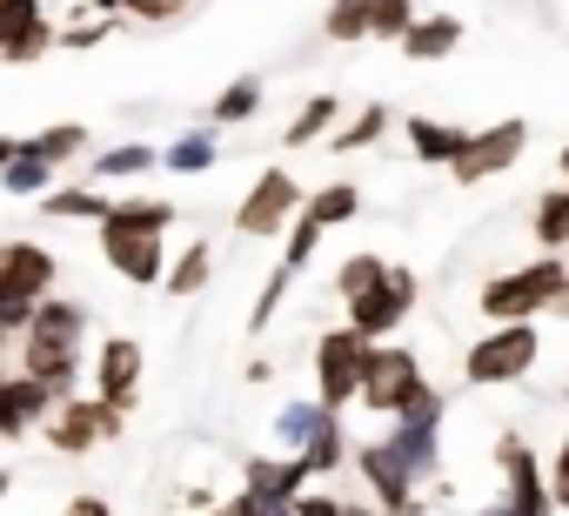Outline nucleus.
<instances>
[{"instance_id": "f257e3e1", "label": "nucleus", "mask_w": 569, "mask_h": 516, "mask_svg": "<svg viewBox=\"0 0 569 516\" xmlns=\"http://www.w3.org/2000/svg\"><path fill=\"white\" fill-rule=\"evenodd\" d=\"M54 289H61V255L48 241H34V235H8V241H0V329L21 336L34 302L54 296Z\"/></svg>"}, {"instance_id": "f03ea898", "label": "nucleus", "mask_w": 569, "mask_h": 516, "mask_svg": "<svg viewBox=\"0 0 569 516\" xmlns=\"http://www.w3.org/2000/svg\"><path fill=\"white\" fill-rule=\"evenodd\" d=\"M536 363H542V329L536 322H489L462 356V383L469 389H509V383H529Z\"/></svg>"}, {"instance_id": "7ed1b4c3", "label": "nucleus", "mask_w": 569, "mask_h": 516, "mask_svg": "<svg viewBox=\"0 0 569 516\" xmlns=\"http://www.w3.org/2000/svg\"><path fill=\"white\" fill-rule=\"evenodd\" d=\"M562 276H569L562 255H536V262H516V269L489 276L476 309H482V322H542V309H549Z\"/></svg>"}, {"instance_id": "20e7f679", "label": "nucleus", "mask_w": 569, "mask_h": 516, "mask_svg": "<svg viewBox=\"0 0 569 516\" xmlns=\"http://www.w3.org/2000/svg\"><path fill=\"white\" fill-rule=\"evenodd\" d=\"M442 416H449V396H442L436 383H422V396H416L402 416H389V429H382V443L402 456V469H409L422 489L442 476Z\"/></svg>"}, {"instance_id": "39448f33", "label": "nucleus", "mask_w": 569, "mask_h": 516, "mask_svg": "<svg viewBox=\"0 0 569 516\" xmlns=\"http://www.w3.org/2000/svg\"><path fill=\"white\" fill-rule=\"evenodd\" d=\"M422 383H429V369H422V356L416 349H402V343H369V363H362V389H356V409H369V416H402L416 396H422Z\"/></svg>"}, {"instance_id": "423d86ee", "label": "nucleus", "mask_w": 569, "mask_h": 516, "mask_svg": "<svg viewBox=\"0 0 569 516\" xmlns=\"http://www.w3.org/2000/svg\"><path fill=\"white\" fill-rule=\"evenodd\" d=\"M496 469H502V503H489V509H476V516H556L542 456L529 449L522 429H502V436H496Z\"/></svg>"}, {"instance_id": "0eeeda50", "label": "nucleus", "mask_w": 569, "mask_h": 516, "mask_svg": "<svg viewBox=\"0 0 569 516\" xmlns=\"http://www.w3.org/2000/svg\"><path fill=\"white\" fill-rule=\"evenodd\" d=\"M522 155H529V121H522V115H502V121H489V128H469L462 155L449 161V181H456V188H482V181L509 175Z\"/></svg>"}, {"instance_id": "6e6552de", "label": "nucleus", "mask_w": 569, "mask_h": 516, "mask_svg": "<svg viewBox=\"0 0 569 516\" xmlns=\"http://www.w3.org/2000/svg\"><path fill=\"white\" fill-rule=\"evenodd\" d=\"M302 195H309V188L296 181V168H281V161L261 168L254 188H248L241 208H234V235H241V241H274L281 228L302 215Z\"/></svg>"}, {"instance_id": "1a4fd4ad", "label": "nucleus", "mask_w": 569, "mask_h": 516, "mask_svg": "<svg viewBox=\"0 0 569 516\" xmlns=\"http://www.w3.org/2000/svg\"><path fill=\"white\" fill-rule=\"evenodd\" d=\"M416 302H422V282H416V269H402V262H389L382 269V282L369 289V296H356V302H342L349 316V329L362 336V343H389L409 316H416Z\"/></svg>"}, {"instance_id": "9d476101", "label": "nucleus", "mask_w": 569, "mask_h": 516, "mask_svg": "<svg viewBox=\"0 0 569 516\" xmlns=\"http://www.w3.org/2000/svg\"><path fill=\"white\" fill-rule=\"evenodd\" d=\"M121 429H128V416H121L114 403H101V396H68V403L41 423V436H48L54 456H88V449H101V443H121Z\"/></svg>"}, {"instance_id": "9b49d317", "label": "nucleus", "mask_w": 569, "mask_h": 516, "mask_svg": "<svg viewBox=\"0 0 569 516\" xmlns=\"http://www.w3.org/2000/svg\"><path fill=\"white\" fill-rule=\"evenodd\" d=\"M94 241H101V262H108L128 289H161V276H168V235L94 221Z\"/></svg>"}, {"instance_id": "f8f14e48", "label": "nucleus", "mask_w": 569, "mask_h": 516, "mask_svg": "<svg viewBox=\"0 0 569 516\" xmlns=\"http://www.w3.org/2000/svg\"><path fill=\"white\" fill-rule=\"evenodd\" d=\"M362 363H369V343L349 322L322 329V343H316V403L342 416L356 403V389H362Z\"/></svg>"}, {"instance_id": "ddd939ff", "label": "nucleus", "mask_w": 569, "mask_h": 516, "mask_svg": "<svg viewBox=\"0 0 569 516\" xmlns=\"http://www.w3.org/2000/svg\"><path fill=\"white\" fill-rule=\"evenodd\" d=\"M349 463H356V476L369 483V496H376V509H382V516L422 509V483L402 469V456H396L382 436H369V443H349Z\"/></svg>"}, {"instance_id": "4468645a", "label": "nucleus", "mask_w": 569, "mask_h": 516, "mask_svg": "<svg viewBox=\"0 0 569 516\" xmlns=\"http://www.w3.org/2000/svg\"><path fill=\"white\" fill-rule=\"evenodd\" d=\"M141 369H148V349H141L134 336H108V343L94 349V369H88V376H94V396L128 416V409L141 403Z\"/></svg>"}, {"instance_id": "2eb2a0df", "label": "nucleus", "mask_w": 569, "mask_h": 516, "mask_svg": "<svg viewBox=\"0 0 569 516\" xmlns=\"http://www.w3.org/2000/svg\"><path fill=\"white\" fill-rule=\"evenodd\" d=\"M54 48V14L41 0H0V68H28Z\"/></svg>"}, {"instance_id": "dca6fc26", "label": "nucleus", "mask_w": 569, "mask_h": 516, "mask_svg": "<svg viewBox=\"0 0 569 516\" xmlns=\"http://www.w3.org/2000/svg\"><path fill=\"white\" fill-rule=\"evenodd\" d=\"M88 322H94V309L81 302V296H41L34 302V316H28V329L21 336H34V343H54V349H81L88 343Z\"/></svg>"}, {"instance_id": "f3484780", "label": "nucleus", "mask_w": 569, "mask_h": 516, "mask_svg": "<svg viewBox=\"0 0 569 516\" xmlns=\"http://www.w3.org/2000/svg\"><path fill=\"white\" fill-rule=\"evenodd\" d=\"M14 343H21V363H14V369H21V376H34V383H48L61 403H68V396H74V383L88 376L81 349H54V343H34V336H14Z\"/></svg>"}, {"instance_id": "a211bd4d", "label": "nucleus", "mask_w": 569, "mask_h": 516, "mask_svg": "<svg viewBox=\"0 0 569 516\" xmlns=\"http://www.w3.org/2000/svg\"><path fill=\"white\" fill-rule=\"evenodd\" d=\"M241 489L268 496V503H296L309 489V463L302 456H248L241 463Z\"/></svg>"}, {"instance_id": "6ab92c4d", "label": "nucleus", "mask_w": 569, "mask_h": 516, "mask_svg": "<svg viewBox=\"0 0 569 516\" xmlns=\"http://www.w3.org/2000/svg\"><path fill=\"white\" fill-rule=\"evenodd\" d=\"M208 282H214V241H208V235H194L181 255H168L161 296H168V302H201V296H208Z\"/></svg>"}, {"instance_id": "aec40b11", "label": "nucleus", "mask_w": 569, "mask_h": 516, "mask_svg": "<svg viewBox=\"0 0 569 516\" xmlns=\"http://www.w3.org/2000/svg\"><path fill=\"white\" fill-rule=\"evenodd\" d=\"M462 34H469V28H462V14H416V21H409V34H402L396 48H402L409 61H422V68H429V61H449V54L462 48Z\"/></svg>"}, {"instance_id": "412c9836", "label": "nucleus", "mask_w": 569, "mask_h": 516, "mask_svg": "<svg viewBox=\"0 0 569 516\" xmlns=\"http://www.w3.org/2000/svg\"><path fill=\"white\" fill-rule=\"evenodd\" d=\"M261 101H268V81H261V75H234V81L208 101L201 128H214V135H221V128H248V121L261 115Z\"/></svg>"}, {"instance_id": "4be33fe9", "label": "nucleus", "mask_w": 569, "mask_h": 516, "mask_svg": "<svg viewBox=\"0 0 569 516\" xmlns=\"http://www.w3.org/2000/svg\"><path fill=\"white\" fill-rule=\"evenodd\" d=\"M154 161H161V148H154V141H114V148L88 155V181H94V188L141 181V175H154Z\"/></svg>"}, {"instance_id": "5701e85b", "label": "nucleus", "mask_w": 569, "mask_h": 516, "mask_svg": "<svg viewBox=\"0 0 569 516\" xmlns=\"http://www.w3.org/2000/svg\"><path fill=\"white\" fill-rule=\"evenodd\" d=\"M389 128H396V108H389V101H362V108L342 115V128L329 135V155H369V148H382Z\"/></svg>"}, {"instance_id": "b1692460", "label": "nucleus", "mask_w": 569, "mask_h": 516, "mask_svg": "<svg viewBox=\"0 0 569 516\" xmlns=\"http://www.w3.org/2000/svg\"><path fill=\"white\" fill-rule=\"evenodd\" d=\"M402 135H409V155H416V161H429V168H449V161L462 155V141H469V128L436 121V115H409V121H402Z\"/></svg>"}, {"instance_id": "393cba45", "label": "nucleus", "mask_w": 569, "mask_h": 516, "mask_svg": "<svg viewBox=\"0 0 569 516\" xmlns=\"http://www.w3.org/2000/svg\"><path fill=\"white\" fill-rule=\"evenodd\" d=\"M336 128H342V101H336V95H309V101L289 115V128H281V148H289V155H302V148L329 141Z\"/></svg>"}, {"instance_id": "a878e982", "label": "nucleus", "mask_w": 569, "mask_h": 516, "mask_svg": "<svg viewBox=\"0 0 569 516\" xmlns=\"http://www.w3.org/2000/svg\"><path fill=\"white\" fill-rule=\"evenodd\" d=\"M154 168H168V175H214V168H221V135H214V128H181V135L161 148Z\"/></svg>"}, {"instance_id": "bb28decb", "label": "nucleus", "mask_w": 569, "mask_h": 516, "mask_svg": "<svg viewBox=\"0 0 569 516\" xmlns=\"http://www.w3.org/2000/svg\"><path fill=\"white\" fill-rule=\"evenodd\" d=\"M108 208H114V195L94 188V181H54L41 195V215H54V221H101Z\"/></svg>"}, {"instance_id": "cd10ccee", "label": "nucleus", "mask_w": 569, "mask_h": 516, "mask_svg": "<svg viewBox=\"0 0 569 516\" xmlns=\"http://www.w3.org/2000/svg\"><path fill=\"white\" fill-rule=\"evenodd\" d=\"M302 215L329 235V228H342V221H356V215H362V188H356V181H322V188H309V195H302Z\"/></svg>"}, {"instance_id": "c85d7f7f", "label": "nucleus", "mask_w": 569, "mask_h": 516, "mask_svg": "<svg viewBox=\"0 0 569 516\" xmlns=\"http://www.w3.org/2000/svg\"><path fill=\"white\" fill-rule=\"evenodd\" d=\"M28 141V155H41L48 168H68V161H81L88 148H94V135L81 128V121H48L41 135H21Z\"/></svg>"}, {"instance_id": "c756f323", "label": "nucleus", "mask_w": 569, "mask_h": 516, "mask_svg": "<svg viewBox=\"0 0 569 516\" xmlns=\"http://www.w3.org/2000/svg\"><path fill=\"white\" fill-rule=\"evenodd\" d=\"M316 423H322V403L316 396H289V403H281L274 409V443H281V456H302L309 449V436H316Z\"/></svg>"}, {"instance_id": "7c9ffc66", "label": "nucleus", "mask_w": 569, "mask_h": 516, "mask_svg": "<svg viewBox=\"0 0 569 516\" xmlns=\"http://www.w3.org/2000/svg\"><path fill=\"white\" fill-rule=\"evenodd\" d=\"M101 221H114V228H154V235H168V228L181 221V208H174V201H161V195H114V208H108Z\"/></svg>"}, {"instance_id": "2f4dec72", "label": "nucleus", "mask_w": 569, "mask_h": 516, "mask_svg": "<svg viewBox=\"0 0 569 516\" xmlns=\"http://www.w3.org/2000/svg\"><path fill=\"white\" fill-rule=\"evenodd\" d=\"M529 228H536L542 255H569V188H562V181L536 195V215H529Z\"/></svg>"}, {"instance_id": "473e14b6", "label": "nucleus", "mask_w": 569, "mask_h": 516, "mask_svg": "<svg viewBox=\"0 0 569 516\" xmlns=\"http://www.w3.org/2000/svg\"><path fill=\"white\" fill-rule=\"evenodd\" d=\"M302 463H309V476H336V469L349 463V436H342V416H336V409H322V423H316Z\"/></svg>"}, {"instance_id": "72a5a7b5", "label": "nucleus", "mask_w": 569, "mask_h": 516, "mask_svg": "<svg viewBox=\"0 0 569 516\" xmlns=\"http://www.w3.org/2000/svg\"><path fill=\"white\" fill-rule=\"evenodd\" d=\"M54 181H61V168H48L41 155H28V141H21V155H14L8 168H0V188H8V195H28V201H41Z\"/></svg>"}, {"instance_id": "f704fd0d", "label": "nucleus", "mask_w": 569, "mask_h": 516, "mask_svg": "<svg viewBox=\"0 0 569 516\" xmlns=\"http://www.w3.org/2000/svg\"><path fill=\"white\" fill-rule=\"evenodd\" d=\"M121 28H128L121 14H94V8H88L81 21H61V28H54V48H68V54H88V48H101V41H114Z\"/></svg>"}, {"instance_id": "c9c22d12", "label": "nucleus", "mask_w": 569, "mask_h": 516, "mask_svg": "<svg viewBox=\"0 0 569 516\" xmlns=\"http://www.w3.org/2000/svg\"><path fill=\"white\" fill-rule=\"evenodd\" d=\"M369 8H376V0H329L322 34H329L336 48H362V41H369Z\"/></svg>"}, {"instance_id": "e433bc0d", "label": "nucleus", "mask_w": 569, "mask_h": 516, "mask_svg": "<svg viewBox=\"0 0 569 516\" xmlns=\"http://www.w3.org/2000/svg\"><path fill=\"white\" fill-rule=\"evenodd\" d=\"M382 269H389V262H382L376 248H356V255H342V262H336V296H342V302L369 296V289L382 282Z\"/></svg>"}, {"instance_id": "4c0bfd02", "label": "nucleus", "mask_w": 569, "mask_h": 516, "mask_svg": "<svg viewBox=\"0 0 569 516\" xmlns=\"http://www.w3.org/2000/svg\"><path fill=\"white\" fill-rule=\"evenodd\" d=\"M8 403H14V416L34 429V423H48L54 409H61V396L48 389V383H34V376H21V369H8Z\"/></svg>"}, {"instance_id": "58836bf2", "label": "nucleus", "mask_w": 569, "mask_h": 516, "mask_svg": "<svg viewBox=\"0 0 569 516\" xmlns=\"http://www.w3.org/2000/svg\"><path fill=\"white\" fill-rule=\"evenodd\" d=\"M316 248H322V228H316L309 215H296L289 228H281V262H274V269H289V276H302V269L316 262Z\"/></svg>"}, {"instance_id": "ea45409f", "label": "nucleus", "mask_w": 569, "mask_h": 516, "mask_svg": "<svg viewBox=\"0 0 569 516\" xmlns=\"http://www.w3.org/2000/svg\"><path fill=\"white\" fill-rule=\"evenodd\" d=\"M416 14H422L416 0H376V8H369V41H389V48H396Z\"/></svg>"}, {"instance_id": "a19ab883", "label": "nucleus", "mask_w": 569, "mask_h": 516, "mask_svg": "<svg viewBox=\"0 0 569 516\" xmlns=\"http://www.w3.org/2000/svg\"><path fill=\"white\" fill-rule=\"evenodd\" d=\"M289 289H296V276H289V269H274V276L261 282V296H254V309H248V336H268V322L281 316V302H289Z\"/></svg>"}, {"instance_id": "79ce46f5", "label": "nucleus", "mask_w": 569, "mask_h": 516, "mask_svg": "<svg viewBox=\"0 0 569 516\" xmlns=\"http://www.w3.org/2000/svg\"><path fill=\"white\" fill-rule=\"evenodd\" d=\"M194 8V0H121V21H134V28H168V21H181Z\"/></svg>"}, {"instance_id": "37998d69", "label": "nucleus", "mask_w": 569, "mask_h": 516, "mask_svg": "<svg viewBox=\"0 0 569 516\" xmlns=\"http://www.w3.org/2000/svg\"><path fill=\"white\" fill-rule=\"evenodd\" d=\"M542 476H549V503H556V509H569V436L556 443V456H549V469H542Z\"/></svg>"}, {"instance_id": "c03bdc74", "label": "nucleus", "mask_w": 569, "mask_h": 516, "mask_svg": "<svg viewBox=\"0 0 569 516\" xmlns=\"http://www.w3.org/2000/svg\"><path fill=\"white\" fill-rule=\"evenodd\" d=\"M296 516H342V496H329V489H302V496H296Z\"/></svg>"}, {"instance_id": "a18cd8bd", "label": "nucleus", "mask_w": 569, "mask_h": 516, "mask_svg": "<svg viewBox=\"0 0 569 516\" xmlns=\"http://www.w3.org/2000/svg\"><path fill=\"white\" fill-rule=\"evenodd\" d=\"M54 516H114V503H108V496H94V489H88V496H68V503H61V509H54Z\"/></svg>"}, {"instance_id": "49530a36", "label": "nucleus", "mask_w": 569, "mask_h": 516, "mask_svg": "<svg viewBox=\"0 0 569 516\" xmlns=\"http://www.w3.org/2000/svg\"><path fill=\"white\" fill-rule=\"evenodd\" d=\"M28 436V423L14 416V403H8V376H0V443H21Z\"/></svg>"}, {"instance_id": "de8ad7c7", "label": "nucleus", "mask_w": 569, "mask_h": 516, "mask_svg": "<svg viewBox=\"0 0 569 516\" xmlns=\"http://www.w3.org/2000/svg\"><path fill=\"white\" fill-rule=\"evenodd\" d=\"M208 516H254V496H248V489H234V496L208 503Z\"/></svg>"}, {"instance_id": "09e8293b", "label": "nucleus", "mask_w": 569, "mask_h": 516, "mask_svg": "<svg viewBox=\"0 0 569 516\" xmlns=\"http://www.w3.org/2000/svg\"><path fill=\"white\" fill-rule=\"evenodd\" d=\"M542 322H562V329H569V276L556 282V296H549V309H542Z\"/></svg>"}, {"instance_id": "8fccbe9b", "label": "nucleus", "mask_w": 569, "mask_h": 516, "mask_svg": "<svg viewBox=\"0 0 569 516\" xmlns=\"http://www.w3.org/2000/svg\"><path fill=\"white\" fill-rule=\"evenodd\" d=\"M254 516H296V503H268V496H254Z\"/></svg>"}, {"instance_id": "3c124183", "label": "nucleus", "mask_w": 569, "mask_h": 516, "mask_svg": "<svg viewBox=\"0 0 569 516\" xmlns=\"http://www.w3.org/2000/svg\"><path fill=\"white\" fill-rule=\"evenodd\" d=\"M14 155H21V135H0V168H8Z\"/></svg>"}, {"instance_id": "603ef678", "label": "nucleus", "mask_w": 569, "mask_h": 516, "mask_svg": "<svg viewBox=\"0 0 569 516\" xmlns=\"http://www.w3.org/2000/svg\"><path fill=\"white\" fill-rule=\"evenodd\" d=\"M342 516H382L376 503H342Z\"/></svg>"}, {"instance_id": "864d4df0", "label": "nucleus", "mask_w": 569, "mask_h": 516, "mask_svg": "<svg viewBox=\"0 0 569 516\" xmlns=\"http://www.w3.org/2000/svg\"><path fill=\"white\" fill-rule=\"evenodd\" d=\"M81 8H94V14H121V0H81Z\"/></svg>"}, {"instance_id": "5fc2aeb1", "label": "nucleus", "mask_w": 569, "mask_h": 516, "mask_svg": "<svg viewBox=\"0 0 569 516\" xmlns=\"http://www.w3.org/2000/svg\"><path fill=\"white\" fill-rule=\"evenodd\" d=\"M556 168H562V188H569V141H562V155H556Z\"/></svg>"}, {"instance_id": "6e6d98bb", "label": "nucleus", "mask_w": 569, "mask_h": 516, "mask_svg": "<svg viewBox=\"0 0 569 516\" xmlns=\"http://www.w3.org/2000/svg\"><path fill=\"white\" fill-rule=\"evenodd\" d=\"M8 343H14V336H8V329H0V363H8Z\"/></svg>"}, {"instance_id": "4d7b16f0", "label": "nucleus", "mask_w": 569, "mask_h": 516, "mask_svg": "<svg viewBox=\"0 0 569 516\" xmlns=\"http://www.w3.org/2000/svg\"><path fill=\"white\" fill-rule=\"evenodd\" d=\"M8 483H14V476H8V469H0V503H8Z\"/></svg>"}, {"instance_id": "13d9d810", "label": "nucleus", "mask_w": 569, "mask_h": 516, "mask_svg": "<svg viewBox=\"0 0 569 516\" xmlns=\"http://www.w3.org/2000/svg\"><path fill=\"white\" fill-rule=\"evenodd\" d=\"M402 516H422V509H402Z\"/></svg>"}, {"instance_id": "bf43d9fd", "label": "nucleus", "mask_w": 569, "mask_h": 516, "mask_svg": "<svg viewBox=\"0 0 569 516\" xmlns=\"http://www.w3.org/2000/svg\"><path fill=\"white\" fill-rule=\"evenodd\" d=\"M0 376H8V363H0Z\"/></svg>"}, {"instance_id": "052dcab7", "label": "nucleus", "mask_w": 569, "mask_h": 516, "mask_svg": "<svg viewBox=\"0 0 569 516\" xmlns=\"http://www.w3.org/2000/svg\"><path fill=\"white\" fill-rule=\"evenodd\" d=\"M562 396H569V389H562Z\"/></svg>"}]
</instances>
